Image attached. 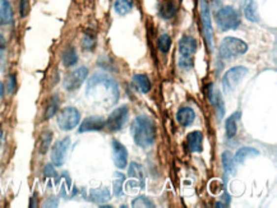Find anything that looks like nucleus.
<instances>
[{
	"mask_svg": "<svg viewBox=\"0 0 277 208\" xmlns=\"http://www.w3.org/2000/svg\"><path fill=\"white\" fill-rule=\"evenodd\" d=\"M248 51V45L236 37H226L222 40L218 49V57L222 60H231Z\"/></svg>",
	"mask_w": 277,
	"mask_h": 208,
	"instance_id": "obj_3",
	"label": "nucleus"
},
{
	"mask_svg": "<svg viewBox=\"0 0 277 208\" xmlns=\"http://www.w3.org/2000/svg\"><path fill=\"white\" fill-rule=\"evenodd\" d=\"M82 45H83V48H85V49H87V50H91V49L94 46L93 37H91V36H86V37L83 38Z\"/></svg>",
	"mask_w": 277,
	"mask_h": 208,
	"instance_id": "obj_34",
	"label": "nucleus"
},
{
	"mask_svg": "<svg viewBox=\"0 0 277 208\" xmlns=\"http://www.w3.org/2000/svg\"><path fill=\"white\" fill-rule=\"evenodd\" d=\"M248 69L246 66H234L231 69L227 70L225 73V76L222 77V89L225 93H231L235 91V89L242 82V79L246 76Z\"/></svg>",
	"mask_w": 277,
	"mask_h": 208,
	"instance_id": "obj_5",
	"label": "nucleus"
},
{
	"mask_svg": "<svg viewBox=\"0 0 277 208\" xmlns=\"http://www.w3.org/2000/svg\"><path fill=\"white\" fill-rule=\"evenodd\" d=\"M86 96L104 107H111L119 100V86L106 73H94L87 82Z\"/></svg>",
	"mask_w": 277,
	"mask_h": 208,
	"instance_id": "obj_1",
	"label": "nucleus"
},
{
	"mask_svg": "<svg viewBox=\"0 0 277 208\" xmlns=\"http://www.w3.org/2000/svg\"><path fill=\"white\" fill-rule=\"evenodd\" d=\"M195 113L192 107H182L177 113V120L180 125L189 126L194 121Z\"/></svg>",
	"mask_w": 277,
	"mask_h": 208,
	"instance_id": "obj_18",
	"label": "nucleus"
},
{
	"mask_svg": "<svg viewBox=\"0 0 277 208\" xmlns=\"http://www.w3.org/2000/svg\"><path fill=\"white\" fill-rule=\"evenodd\" d=\"M133 83L136 85V87L142 93H148L150 89H151V82H150V78L146 74H134Z\"/></svg>",
	"mask_w": 277,
	"mask_h": 208,
	"instance_id": "obj_23",
	"label": "nucleus"
},
{
	"mask_svg": "<svg viewBox=\"0 0 277 208\" xmlns=\"http://www.w3.org/2000/svg\"><path fill=\"white\" fill-rule=\"evenodd\" d=\"M178 12V6L173 0H165L160 4L158 8V16L162 19H171Z\"/></svg>",
	"mask_w": 277,
	"mask_h": 208,
	"instance_id": "obj_17",
	"label": "nucleus"
},
{
	"mask_svg": "<svg viewBox=\"0 0 277 208\" xmlns=\"http://www.w3.org/2000/svg\"><path fill=\"white\" fill-rule=\"evenodd\" d=\"M128 118H129L128 106L124 105V106L118 107L109 115L107 120H105V128H107V130L111 133L119 132L124 128L125 123L128 121Z\"/></svg>",
	"mask_w": 277,
	"mask_h": 208,
	"instance_id": "obj_6",
	"label": "nucleus"
},
{
	"mask_svg": "<svg viewBox=\"0 0 277 208\" xmlns=\"http://www.w3.org/2000/svg\"><path fill=\"white\" fill-rule=\"evenodd\" d=\"M44 207H58V199L55 197H51L50 199H47L45 202Z\"/></svg>",
	"mask_w": 277,
	"mask_h": 208,
	"instance_id": "obj_36",
	"label": "nucleus"
},
{
	"mask_svg": "<svg viewBox=\"0 0 277 208\" xmlns=\"http://www.w3.org/2000/svg\"><path fill=\"white\" fill-rule=\"evenodd\" d=\"M124 181H125V178L122 173H115L114 175V196L122 197L123 196V186Z\"/></svg>",
	"mask_w": 277,
	"mask_h": 208,
	"instance_id": "obj_27",
	"label": "nucleus"
},
{
	"mask_svg": "<svg viewBox=\"0 0 277 208\" xmlns=\"http://www.w3.org/2000/svg\"><path fill=\"white\" fill-rule=\"evenodd\" d=\"M6 91H8V93H10V95H12L13 92L16 91V76H14V74H10V76L8 77V82H6Z\"/></svg>",
	"mask_w": 277,
	"mask_h": 208,
	"instance_id": "obj_32",
	"label": "nucleus"
},
{
	"mask_svg": "<svg viewBox=\"0 0 277 208\" xmlns=\"http://www.w3.org/2000/svg\"><path fill=\"white\" fill-rule=\"evenodd\" d=\"M30 12V4L29 0H22L21 1V5H19V13H21V17H26Z\"/></svg>",
	"mask_w": 277,
	"mask_h": 208,
	"instance_id": "obj_33",
	"label": "nucleus"
},
{
	"mask_svg": "<svg viewBox=\"0 0 277 208\" xmlns=\"http://www.w3.org/2000/svg\"><path fill=\"white\" fill-rule=\"evenodd\" d=\"M51 141H53V133L50 130H46V132L42 133L41 139H40V147H38V151H40L41 155L46 153L51 145Z\"/></svg>",
	"mask_w": 277,
	"mask_h": 208,
	"instance_id": "obj_28",
	"label": "nucleus"
},
{
	"mask_svg": "<svg viewBox=\"0 0 277 208\" xmlns=\"http://www.w3.org/2000/svg\"><path fill=\"white\" fill-rule=\"evenodd\" d=\"M13 22L12 5L8 0H0V23L10 25Z\"/></svg>",
	"mask_w": 277,
	"mask_h": 208,
	"instance_id": "obj_19",
	"label": "nucleus"
},
{
	"mask_svg": "<svg viewBox=\"0 0 277 208\" xmlns=\"http://www.w3.org/2000/svg\"><path fill=\"white\" fill-rule=\"evenodd\" d=\"M81 121V113L76 107H65L58 114V125L62 130L74 129Z\"/></svg>",
	"mask_w": 277,
	"mask_h": 208,
	"instance_id": "obj_8",
	"label": "nucleus"
},
{
	"mask_svg": "<svg viewBox=\"0 0 277 208\" xmlns=\"http://www.w3.org/2000/svg\"><path fill=\"white\" fill-rule=\"evenodd\" d=\"M133 6H134L133 0H115V3H114V9L119 16L129 14L133 10Z\"/></svg>",
	"mask_w": 277,
	"mask_h": 208,
	"instance_id": "obj_24",
	"label": "nucleus"
},
{
	"mask_svg": "<svg viewBox=\"0 0 277 208\" xmlns=\"http://www.w3.org/2000/svg\"><path fill=\"white\" fill-rule=\"evenodd\" d=\"M58 109H59V97L58 95L53 96L50 101H49V105L46 107V113H45V119H50L53 118L55 114H57Z\"/></svg>",
	"mask_w": 277,
	"mask_h": 208,
	"instance_id": "obj_29",
	"label": "nucleus"
},
{
	"mask_svg": "<svg viewBox=\"0 0 277 208\" xmlns=\"http://www.w3.org/2000/svg\"><path fill=\"white\" fill-rule=\"evenodd\" d=\"M0 49H1V50L5 49V40H4V37L1 33H0Z\"/></svg>",
	"mask_w": 277,
	"mask_h": 208,
	"instance_id": "obj_37",
	"label": "nucleus"
},
{
	"mask_svg": "<svg viewBox=\"0 0 277 208\" xmlns=\"http://www.w3.org/2000/svg\"><path fill=\"white\" fill-rule=\"evenodd\" d=\"M111 146H113V160L115 166L118 169H125L126 165H128V151H126V149L117 139H114Z\"/></svg>",
	"mask_w": 277,
	"mask_h": 208,
	"instance_id": "obj_12",
	"label": "nucleus"
},
{
	"mask_svg": "<svg viewBox=\"0 0 277 208\" xmlns=\"http://www.w3.org/2000/svg\"><path fill=\"white\" fill-rule=\"evenodd\" d=\"M132 207H134V208H141V207H143V208H154V203L150 201L148 198H146V197H137L134 201L132 202Z\"/></svg>",
	"mask_w": 277,
	"mask_h": 208,
	"instance_id": "obj_31",
	"label": "nucleus"
},
{
	"mask_svg": "<svg viewBox=\"0 0 277 208\" xmlns=\"http://www.w3.org/2000/svg\"><path fill=\"white\" fill-rule=\"evenodd\" d=\"M111 193L107 188H98V189H92L90 193V201L93 203H105L110 201Z\"/></svg>",
	"mask_w": 277,
	"mask_h": 208,
	"instance_id": "obj_21",
	"label": "nucleus"
},
{
	"mask_svg": "<svg viewBox=\"0 0 277 208\" xmlns=\"http://www.w3.org/2000/svg\"><path fill=\"white\" fill-rule=\"evenodd\" d=\"M3 92H4V86H3V83L0 82V98H1V96H3Z\"/></svg>",
	"mask_w": 277,
	"mask_h": 208,
	"instance_id": "obj_38",
	"label": "nucleus"
},
{
	"mask_svg": "<svg viewBox=\"0 0 277 208\" xmlns=\"http://www.w3.org/2000/svg\"><path fill=\"white\" fill-rule=\"evenodd\" d=\"M242 117V114H240V111H238V113L233 114L230 118H227L226 121H225V130H226V137L227 138H233V137H235L236 132H238V121L236 120L239 119V118Z\"/></svg>",
	"mask_w": 277,
	"mask_h": 208,
	"instance_id": "obj_22",
	"label": "nucleus"
},
{
	"mask_svg": "<svg viewBox=\"0 0 277 208\" xmlns=\"http://www.w3.org/2000/svg\"><path fill=\"white\" fill-rule=\"evenodd\" d=\"M45 178H55V169L53 165H47L45 167Z\"/></svg>",
	"mask_w": 277,
	"mask_h": 208,
	"instance_id": "obj_35",
	"label": "nucleus"
},
{
	"mask_svg": "<svg viewBox=\"0 0 277 208\" xmlns=\"http://www.w3.org/2000/svg\"><path fill=\"white\" fill-rule=\"evenodd\" d=\"M259 156V151L252 147H243L239 151L236 152V155L234 156V160H235L236 164H244L246 160L252 157H257Z\"/></svg>",
	"mask_w": 277,
	"mask_h": 208,
	"instance_id": "obj_20",
	"label": "nucleus"
},
{
	"mask_svg": "<svg viewBox=\"0 0 277 208\" xmlns=\"http://www.w3.org/2000/svg\"><path fill=\"white\" fill-rule=\"evenodd\" d=\"M3 51L4 50H1V49H0V63L3 61Z\"/></svg>",
	"mask_w": 277,
	"mask_h": 208,
	"instance_id": "obj_39",
	"label": "nucleus"
},
{
	"mask_svg": "<svg viewBox=\"0 0 277 208\" xmlns=\"http://www.w3.org/2000/svg\"><path fill=\"white\" fill-rule=\"evenodd\" d=\"M105 128V119L101 117H90L85 119L79 125V133L98 132Z\"/></svg>",
	"mask_w": 277,
	"mask_h": 208,
	"instance_id": "obj_14",
	"label": "nucleus"
},
{
	"mask_svg": "<svg viewBox=\"0 0 277 208\" xmlns=\"http://www.w3.org/2000/svg\"><path fill=\"white\" fill-rule=\"evenodd\" d=\"M63 64L64 66L69 68V66L76 65L77 61H78V55H77V51L73 48H68L63 53Z\"/></svg>",
	"mask_w": 277,
	"mask_h": 208,
	"instance_id": "obj_26",
	"label": "nucleus"
},
{
	"mask_svg": "<svg viewBox=\"0 0 277 208\" xmlns=\"http://www.w3.org/2000/svg\"><path fill=\"white\" fill-rule=\"evenodd\" d=\"M157 46L160 49L161 53H169L171 48V37L167 33H164V35H161L158 37V41H157Z\"/></svg>",
	"mask_w": 277,
	"mask_h": 208,
	"instance_id": "obj_30",
	"label": "nucleus"
},
{
	"mask_svg": "<svg viewBox=\"0 0 277 208\" xmlns=\"http://www.w3.org/2000/svg\"><path fill=\"white\" fill-rule=\"evenodd\" d=\"M70 146V138L66 137V138L62 139V141H58L55 145L53 146V151H51V161H53L54 166H62L64 164L66 157V152Z\"/></svg>",
	"mask_w": 277,
	"mask_h": 208,
	"instance_id": "obj_11",
	"label": "nucleus"
},
{
	"mask_svg": "<svg viewBox=\"0 0 277 208\" xmlns=\"http://www.w3.org/2000/svg\"><path fill=\"white\" fill-rule=\"evenodd\" d=\"M186 143L193 153H201L203 149V134L199 130H194V132L189 133L186 137Z\"/></svg>",
	"mask_w": 277,
	"mask_h": 208,
	"instance_id": "obj_15",
	"label": "nucleus"
},
{
	"mask_svg": "<svg viewBox=\"0 0 277 208\" xmlns=\"http://www.w3.org/2000/svg\"><path fill=\"white\" fill-rule=\"evenodd\" d=\"M243 12H244V16H246V18L248 19L249 22H259L258 6H257V3L254 0H244L243 1Z\"/></svg>",
	"mask_w": 277,
	"mask_h": 208,
	"instance_id": "obj_16",
	"label": "nucleus"
},
{
	"mask_svg": "<svg viewBox=\"0 0 277 208\" xmlns=\"http://www.w3.org/2000/svg\"><path fill=\"white\" fill-rule=\"evenodd\" d=\"M199 9H201V21L202 26H203V33H205L206 42H207L210 51H212L214 50V29H212L211 21V8H210V4L206 0H201Z\"/></svg>",
	"mask_w": 277,
	"mask_h": 208,
	"instance_id": "obj_7",
	"label": "nucleus"
},
{
	"mask_svg": "<svg viewBox=\"0 0 277 208\" xmlns=\"http://www.w3.org/2000/svg\"><path fill=\"white\" fill-rule=\"evenodd\" d=\"M87 76H89V69L86 66H81L78 69L72 70L64 78V89L69 92L76 91L77 89H79L83 85Z\"/></svg>",
	"mask_w": 277,
	"mask_h": 208,
	"instance_id": "obj_9",
	"label": "nucleus"
},
{
	"mask_svg": "<svg viewBox=\"0 0 277 208\" xmlns=\"http://www.w3.org/2000/svg\"><path fill=\"white\" fill-rule=\"evenodd\" d=\"M1 137H3V132H1V128H0V141H1Z\"/></svg>",
	"mask_w": 277,
	"mask_h": 208,
	"instance_id": "obj_40",
	"label": "nucleus"
},
{
	"mask_svg": "<svg viewBox=\"0 0 277 208\" xmlns=\"http://www.w3.org/2000/svg\"><path fill=\"white\" fill-rule=\"evenodd\" d=\"M240 12L234 6H224L216 13V22L221 31H231L240 26Z\"/></svg>",
	"mask_w": 277,
	"mask_h": 208,
	"instance_id": "obj_4",
	"label": "nucleus"
},
{
	"mask_svg": "<svg viewBox=\"0 0 277 208\" xmlns=\"http://www.w3.org/2000/svg\"><path fill=\"white\" fill-rule=\"evenodd\" d=\"M221 160H222V166H224V170L226 174H230V175H235L236 174V162L234 160V156L231 155L230 152H224L222 156H221Z\"/></svg>",
	"mask_w": 277,
	"mask_h": 208,
	"instance_id": "obj_25",
	"label": "nucleus"
},
{
	"mask_svg": "<svg viewBox=\"0 0 277 208\" xmlns=\"http://www.w3.org/2000/svg\"><path fill=\"white\" fill-rule=\"evenodd\" d=\"M197 50V41L190 36H184L179 41V53L180 59L190 60Z\"/></svg>",
	"mask_w": 277,
	"mask_h": 208,
	"instance_id": "obj_13",
	"label": "nucleus"
},
{
	"mask_svg": "<svg viewBox=\"0 0 277 208\" xmlns=\"http://www.w3.org/2000/svg\"><path fill=\"white\" fill-rule=\"evenodd\" d=\"M128 181H126V189H143L145 188V174L143 169L137 162H132L129 165V170H128Z\"/></svg>",
	"mask_w": 277,
	"mask_h": 208,
	"instance_id": "obj_10",
	"label": "nucleus"
},
{
	"mask_svg": "<svg viewBox=\"0 0 277 208\" xmlns=\"http://www.w3.org/2000/svg\"><path fill=\"white\" fill-rule=\"evenodd\" d=\"M130 133L134 143L141 149H148L156 141V125L151 118L141 115L133 120Z\"/></svg>",
	"mask_w": 277,
	"mask_h": 208,
	"instance_id": "obj_2",
	"label": "nucleus"
}]
</instances>
